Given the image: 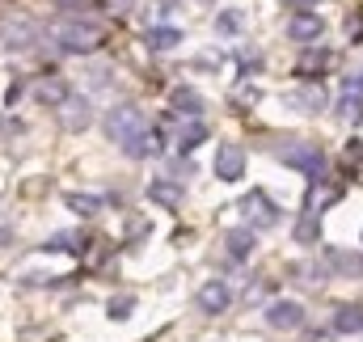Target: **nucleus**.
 <instances>
[{
  "label": "nucleus",
  "mask_w": 363,
  "mask_h": 342,
  "mask_svg": "<svg viewBox=\"0 0 363 342\" xmlns=\"http://www.w3.org/2000/svg\"><path fill=\"white\" fill-rule=\"evenodd\" d=\"M279 161L300 173H308L313 182H321V173H325V153L317 144H287V148H279Z\"/></svg>",
  "instance_id": "7ed1b4c3"
},
{
  "label": "nucleus",
  "mask_w": 363,
  "mask_h": 342,
  "mask_svg": "<svg viewBox=\"0 0 363 342\" xmlns=\"http://www.w3.org/2000/svg\"><path fill=\"white\" fill-rule=\"evenodd\" d=\"M258 64H262L258 51H241V68H258Z\"/></svg>",
  "instance_id": "c756f323"
},
{
  "label": "nucleus",
  "mask_w": 363,
  "mask_h": 342,
  "mask_svg": "<svg viewBox=\"0 0 363 342\" xmlns=\"http://www.w3.org/2000/svg\"><path fill=\"white\" fill-rule=\"evenodd\" d=\"M347 34L351 38H363V17H347Z\"/></svg>",
  "instance_id": "c85d7f7f"
},
{
  "label": "nucleus",
  "mask_w": 363,
  "mask_h": 342,
  "mask_svg": "<svg viewBox=\"0 0 363 342\" xmlns=\"http://www.w3.org/2000/svg\"><path fill=\"white\" fill-rule=\"evenodd\" d=\"M224 246H228V258L245 262V258L254 254V228H233V233L224 237Z\"/></svg>",
  "instance_id": "2eb2a0df"
},
{
  "label": "nucleus",
  "mask_w": 363,
  "mask_h": 342,
  "mask_svg": "<svg viewBox=\"0 0 363 342\" xmlns=\"http://www.w3.org/2000/svg\"><path fill=\"white\" fill-rule=\"evenodd\" d=\"M51 4H64V9H81V0H51Z\"/></svg>",
  "instance_id": "7c9ffc66"
},
{
  "label": "nucleus",
  "mask_w": 363,
  "mask_h": 342,
  "mask_svg": "<svg viewBox=\"0 0 363 342\" xmlns=\"http://www.w3.org/2000/svg\"><path fill=\"white\" fill-rule=\"evenodd\" d=\"M51 38L60 43V51H68V55H89L101 47V26L97 21H85V17H68V21H60L55 30H51Z\"/></svg>",
  "instance_id": "f257e3e1"
},
{
  "label": "nucleus",
  "mask_w": 363,
  "mask_h": 342,
  "mask_svg": "<svg viewBox=\"0 0 363 342\" xmlns=\"http://www.w3.org/2000/svg\"><path fill=\"white\" fill-rule=\"evenodd\" d=\"M0 43H4L9 51H26V47L34 43V26H26V21H17V26H4V30H0Z\"/></svg>",
  "instance_id": "dca6fc26"
},
{
  "label": "nucleus",
  "mask_w": 363,
  "mask_h": 342,
  "mask_svg": "<svg viewBox=\"0 0 363 342\" xmlns=\"http://www.w3.org/2000/svg\"><path fill=\"white\" fill-rule=\"evenodd\" d=\"M169 101H174V110H186V114H203V97L194 93L190 85H178L169 93Z\"/></svg>",
  "instance_id": "6ab92c4d"
},
{
  "label": "nucleus",
  "mask_w": 363,
  "mask_h": 342,
  "mask_svg": "<svg viewBox=\"0 0 363 342\" xmlns=\"http://www.w3.org/2000/svg\"><path fill=\"white\" fill-rule=\"evenodd\" d=\"M338 118H342V123H359L363 118V97L359 93H342V97H338Z\"/></svg>",
  "instance_id": "412c9836"
},
{
  "label": "nucleus",
  "mask_w": 363,
  "mask_h": 342,
  "mask_svg": "<svg viewBox=\"0 0 363 342\" xmlns=\"http://www.w3.org/2000/svg\"><path fill=\"white\" fill-rule=\"evenodd\" d=\"M321 34H325V21L317 13H296L287 21V38H296V43H317Z\"/></svg>",
  "instance_id": "1a4fd4ad"
},
{
  "label": "nucleus",
  "mask_w": 363,
  "mask_h": 342,
  "mask_svg": "<svg viewBox=\"0 0 363 342\" xmlns=\"http://www.w3.org/2000/svg\"><path fill=\"white\" fill-rule=\"evenodd\" d=\"M131 313H135V300H131V296H118V300H110V317H114V321H127Z\"/></svg>",
  "instance_id": "bb28decb"
},
{
  "label": "nucleus",
  "mask_w": 363,
  "mask_h": 342,
  "mask_svg": "<svg viewBox=\"0 0 363 342\" xmlns=\"http://www.w3.org/2000/svg\"><path fill=\"white\" fill-rule=\"evenodd\" d=\"M241 211L250 216V224H254V228H274V224H279V216H283L271 199L262 194V190H250V194L241 199Z\"/></svg>",
  "instance_id": "20e7f679"
},
{
  "label": "nucleus",
  "mask_w": 363,
  "mask_h": 342,
  "mask_svg": "<svg viewBox=\"0 0 363 342\" xmlns=\"http://www.w3.org/2000/svg\"><path fill=\"white\" fill-rule=\"evenodd\" d=\"M330 266H334V270H342V275H359L363 270V258L359 254H342V250H330Z\"/></svg>",
  "instance_id": "b1692460"
},
{
  "label": "nucleus",
  "mask_w": 363,
  "mask_h": 342,
  "mask_svg": "<svg viewBox=\"0 0 363 342\" xmlns=\"http://www.w3.org/2000/svg\"><path fill=\"white\" fill-rule=\"evenodd\" d=\"M330 60H334L330 51H304V55H300V68H296V72H300V77H313V72L330 68Z\"/></svg>",
  "instance_id": "5701e85b"
},
{
  "label": "nucleus",
  "mask_w": 363,
  "mask_h": 342,
  "mask_svg": "<svg viewBox=\"0 0 363 342\" xmlns=\"http://www.w3.org/2000/svg\"><path fill=\"white\" fill-rule=\"evenodd\" d=\"M317 233H321L317 211H304V220L296 224V241H300V246H313V241H317Z\"/></svg>",
  "instance_id": "393cba45"
},
{
  "label": "nucleus",
  "mask_w": 363,
  "mask_h": 342,
  "mask_svg": "<svg viewBox=\"0 0 363 342\" xmlns=\"http://www.w3.org/2000/svg\"><path fill=\"white\" fill-rule=\"evenodd\" d=\"M123 153H127L131 161H148V157H161V153H165V136H161V127H144L140 136H131V140L123 144Z\"/></svg>",
  "instance_id": "39448f33"
},
{
  "label": "nucleus",
  "mask_w": 363,
  "mask_h": 342,
  "mask_svg": "<svg viewBox=\"0 0 363 342\" xmlns=\"http://www.w3.org/2000/svg\"><path fill=\"white\" fill-rule=\"evenodd\" d=\"M287 101H291V106H300V110H313V114H317V110H325V93H321L317 81H313L308 89H296Z\"/></svg>",
  "instance_id": "a211bd4d"
},
{
  "label": "nucleus",
  "mask_w": 363,
  "mask_h": 342,
  "mask_svg": "<svg viewBox=\"0 0 363 342\" xmlns=\"http://www.w3.org/2000/svg\"><path fill=\"white\" fill-rule=\"evenodd\" d=\"M308 342H330V334H313Z\"/></svg>",
  "instance_id": "2f4dec72"
},
{
  "label": "nucleus",
  "mask_w": 363,
  "mask_h": 342,
  "mask_svg": "<svg viewBox=\"0 0 363 342\" xmlns=\"http://www.w3.org/2000/svg\"><path fill=\"white\" fill-rule=\"evenodd\" d=\"M93 123V101L89 97H68V106H64V127L68 131H85Z\"/></svg>",
  "instance_id": "9d476101"
},
{
  "label": "nucleus",
  "mask_w": 363,
  "mask_h": 342,
  "mask_svg": "<svg viewBox=\"0 0 363 342\" xmlns=\"http://www.w3.org/2000/svg\"><path fill=\"white\" fill-rule=\"evenodd\" d=\"M68 97H72V85L64 77H47L38 85V101H47V106H68Z\"/></svg>",
  "instance_id": "9b49d317"
},
{
  "label": "nucleus",
  "mask_w": 363,
  "mask_h": 342,
  "mask_svg": "<svg viewBox=\"0 0 363 342\" xmlns=\"http://www.w3.org/2000/svg\"><path fill=\"white\" fill-rule=\"evenodd\" d=\"M148 199H152V203H161V207H178V203H182V182L157 177V182L148 186Z\"/></svg>",
  "instance_id": "ddd939ff"
},
{
  "label": "nucleus",
  "mask_w": 363,
  "mask_h": 342,
  "mask_svg": "<svg viewBox=\"0 0 363 342\" xmlns=\"http://www.w3.org/2000/svg\"><path fill=\"white\" fill-rule=\"evenodd\" d=\"M68 207L81 211V216H97L101 211V199H93V194H68Z\"/></svg>",
  "instance_id": "a878e982"
},
{
  "label": "nucleus",
  "mask_w": 363,
  "mask_h": 342,
  "mask_svg": "<svg viewBox=\"0 0 363 342\" xmlns=\"http://www.w3.org/2000/svg\"><path fill=\"white\" fill-rule=\"evenodd\" d=\"M144 43L152 51H174V47H182V30H174V26H152V30H144Z\"/></svg>",
  "instance_id": "f8f14e48"
},
{
  "label": "nucleus",
  "mask_w": 363,
  "mask_h": 342,
  "mask_svg": "<svg viewBox=\"0 0 363 342\" xmlns=\"http://www.w3.org/2000/svg\"><path fill=\"white\" fill-rule=\"evenodd\" d=\"M363 330V304H342L334 313V334H359Z\"/></svg>",
  "instance_id": "4468645a"
},
{
  "label": "nucleus",
  "mask_w": 363,
  "mask_h": 342,
  "mask_svg": "<svg viewBox=\"0 0 363 342\" xmlns=\"http://www.w3.org/2000/svg\"><path fill=\"white\" fill-rule=\"evenodd\" d=\"M101 9H106V13H131L135 0H101Z\"/></svg>",
  "instance_id": "cd10ccee"
},
{
  "label": "nucleus",
  "mask_w": 363,
  "mask_h": 342,
  "mask_svg": "<svg viewBox=\"0 0 363 342\" xmlns=\"http://www.w3.org/2000/svg\"><path fill=\"white\" fill-rule=\"evenodd\" d=\"M43 250H51V254H81V233H55V237H47V246Z\"/></svg>",
  "instance_id": "aec40b11"
},
{
  "label": "nucleus",
  "mask_w": 363,
  "mask_h": 342,
  "mask_svg": "<svg viewBox=\"0 0 363 342\" xmlns=\"http://www.w3.org/2000/svg\"><path fill=\"white\" fill-rule=\"evenodd\" d=\"M296 4H317V0H296Z\"/></svg>",
  "instance_id": "473e14b6"
},
{
  "label": "nucleus",
  "mask_w": 363,
  "mask_h": 342,
  "mask_svg": "<svg viewBox=\"0 0 363 342\" xmlns=\"http://www.w3.org/2000/svg\"><path fill=\"white\" fill-rule=\"evenodd\" d=\"M203 140H207V127H203V123L194 118V123H186V127H178V140H174V148H178L182 157H186V153H194V148H199Z\"/></svg>",
  "instance_id": "f3484780"
},
{
  "label": "nucleus",
  "mask_w": 363,
  "mask_h": 342,
  "mask_svg": "<svg viewBox=\"0 0 363 342\" xmlns=\"http://www.w3.org/2000/svg\"><path fill=\"white\" fill-rule=\"evenodd\" d=\"M241 173H245V148L220 144L216 148V177L220 182H241Z\"/></svg>",
  "instance_id": "0eeeda50"
},
{
  "label": "nucleus",
  "mask_w": 363,
  "mask_h": 342,
  "mask_svg": "<svg viewBox=\"0 0 363 342\" xmlns=\"http://www.w3.org/2000/svg\"><path fill=\"white\" fill-rule=\"evenodd\" d=\"M267 326L271 330H300L304 326V304L300 300H274L267 309Z\"/></svg>",
  "instance_id": "423d86ee"
},
{
  "label": "nucleus",
  "mask_w": 363,
  "mask_h": 342,
  "mask_svg": "<svg viewBox=\"0 0 363 342\" xmlns=\"http://www.w3.org/2000/svg\"><path fill=\"white\" fill-rule=\"evenodd\" d=\"M241 30H245L241 9H224V13L216 17V34H228V38H233V34H241Z\"/></svg>",
  "instance_id": "4be33fe9"
},
{
  "label": "nucleus",
  "mask_w": 363,
  "mask_h": 342,
  "mask_svg": "<svg viewBox=\"0 0 363 342\" xmlns=\"http://www.w3.org/2000/svg\"><path fill=\"white\" fill-rule=\"evenodd\" d=\"M144 110L135 106V101H123V106H114V110H106V118H101V127H106V136L110 140H118V144H127L131 136H140L144 131Z\"/></svg>",
  "instance_id": "f03ea898"
},
{
  "label": "nucleus",
  "mask_w": 363,
  "mask_h": 342,
  "mask_svg": "<svg viewBox=\"0 0 363 342\" xmlns=\"http://www.w3.org/2000/svg\"><path fill=\"white\" fill-rule=\"evenodd\" d=\"M228 304H233V287H228L224 279H211V283H203V287H199V309H203L207 317L224 313Z\"/></svg>",
  "instance_id": "6e6552de"
}]
</instances>
